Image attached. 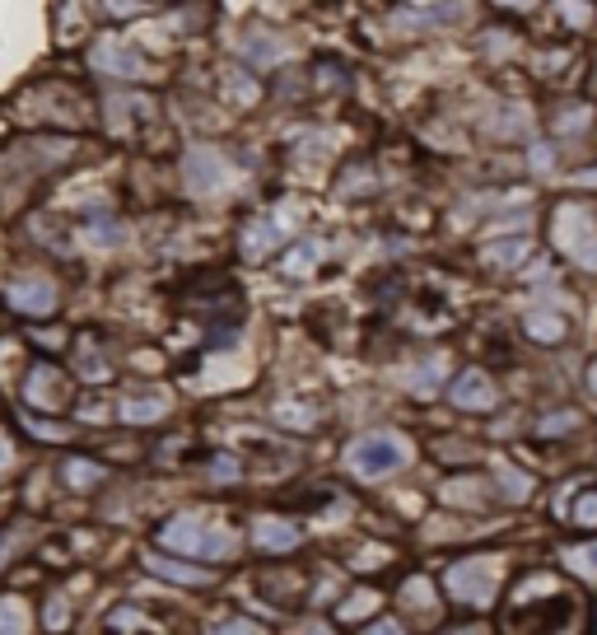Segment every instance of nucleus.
Segmentation results:
<instances>
[{
	"instance_id": "obj_24",
	"label": "nucleus",
	"mask_w": 597,
	"mask_h": 635,
	"mask_svg": "<svg viewBox=\"0 0 597 635\" xmlns=\"http://www.w3.org/2000/svg\"><path fill=\"white\" fill-rule=\"evenodd\" d=\"M402 602L406 608H434V588H430V580L425 575H411L402 584Z\"/></svg>"
},
{
	"instance_id": "obj_38",
	"label": "nucleus",
	"mask_w": 597,
	"mask_h": 635,
	"mask_svg": "<svg viewBox=\"0 0 597 635\" xmlns=\"http://www.w3.org/2000/svg\"><path fill=\"white\" fill-rule=\"evenodd\" d=\"M588 383H593V389H597V365H593V369H588Z\"/></svg>"
},
{
	"instance_id": "obj_22",
	"label": "nucleus",
	"mask_w": 597,
	"mask_h": 635,
	"mask_svg": "<svg viewBox=\"0 0 597 635\" xmlns=\"http://www.w3.org/2000/svg\"><path fill=\"white\" fill-rule=\"evenodd\" d=\"M528 336H537V342H560V336H564V318H556V314H532L528 318Z\"/></svg>"
},
{
	"instance_id": "obj_16",
	"label": "nucleus",
	"mask_w": 597,
	"mask_h": 635,
	"mask_svg": "<svg viewBox=\"0 0 597 635\" xmlns=\"http://www.w3.org/2000/svg\"><path fill=\"white\" fill-rule=\"evenodd\" d=\"M28 631H34V608L24 598L5 594L0 598V635H28Z\"/></svg>"
},
{
	"instance_id": "obj_18",
	"label": "nucleus",
	"mask_w": 597,
	"mask_h": 635,
	"mask_svg": "<svg viewBox=\"0 0 597 635\" xmlns=\"http://www.w3.org/2000/svg\"><path fill=\"white\" fill-rule=\"evenodd\" d=\"M201 635H271L262 622H253V617H239V612H229V617H211L206 626H201Z\"/></svg>"
},
{
	"instance_id": "obj_21",
	"label": "nucleus",
	"mask_w": 597,
	"mask_h": 635,
	"mask_svg": "<svg viewBox=\"0 0 597 635\" xmlns=\"http://www.w3.org/2000/svg\"><path fill=\"white\" fill-rule=\"evenodd\" d=\"M322 257V243H313V239H304V243H294L290 253H285V271L290 276H304V271H313V262Z\"/></svg>"
},
{
	"instance_id": "obj_9",
	"label": "nucleus",
	"mask_w": 597,
	"mask_h": 635,
	"mask_svg": "<svg viewBox=\"0 0 597 635\" xmlns=\"http://www.w3.org/2000/svg\"><path fill=\"white\" fill-rule=\"evenodd\" d=\"M89 66L99 71V75H107V80H145V56L140 52H131L127 42H93V52H89Z\"/></svg>"
},
{
	"instance_id": "obj_29",
	"label": "nucleus",
	"mask_w": 597,
	"mask_h": 635,
	"mask_svg": "<svg viewBox=\"0 0 597 635\" xmlns=\"http://www.w3.org/2000/svg\"><path fill=\"white\" fill-rule=\"evenodd\" d=\"M89 239H93V243H122V225L107 220V215H99V220L89 225Z\"/></svg>"
},
{
	"instance_id": "obj_6",
	"label": "nucleus",
	"mask_w": 597,
	"mask_h": 635,
	"mask_svg": "<svg viewBox=\"0 0 597 635\" xmlns=\"http://www.w3.org/2000/svg\"><path fill=\"white\" fill-rule=\"evenodd\" d=\"M229 178H233V168H229V160H225L219 150L192 145V150L182 154V182H187V192H192V196H215V192H225Z\"/></svg>"
},
{
	"instance_id": "obj_28",
	"label": "nucleus",
	"mask_w": 597,
	"mask_h": 635,
	"mask_svg": "<svg viewBox=\"0 0 597 635\" xmlns=\"http://www.w3.org/2000/svg\"><path fill=\"white\" fill-rule=\"evenodd\" d=\"M570 519L579 523V529H597V495H579Z\"/></svg>"
},
{
	"instance_id": "obj_20",
	"label": "nucleus",
	"mask_w": 597,
	"mask_h": 635,
	"mask_svg": "<svg viewBox=\"0 0 597 635\" xmlns=\"http://www.w3.org/2000/svg\"><path fill=\"white\" fill-rule=\"evenodd\" d=\"M373 608H379V594H373V588H359V594H351L336 608V622H359V617H369Z\"/></svg>"
},
{
	"instance_id": "obj_23",
	"label": "nucleus",
	"mask_w": 597,
	"mask_h": 635,
	"mask_svg": "<svg viewBox=\"0 0 597 635\" xmlns=\"http://www.w3.org/2000/svg\"><path fill=\"white\" fill-rule=\"evenodd\" d=\"M564 566H570L574 575L593 580L597 575V542H588V547H570V551H564Z\"/></svg>"
},
{
	"instance_id": "obj_2",
	"label": "nucleus",
	"mask_w": 597,
	"mask_h": 635,
	"mask_svg": "<svg viewBox=\"0 0 597 635\" xmlns=\"http://www.w3.org/2000/svg\"><path fill=\"white\" fill-rule=\"evenodd\" d=\"M411 462V444H406L402 435H392V430H373V435H359L351 448H345V468H351L355 477H365V482H373V477H388Z\"/></svg>"
},
{
	"instance_id": "obj_35",
	"label": "nucleus",
	"mask_w": 597,
	"mask_h": 635,
	"mask_svg": "<svg viewBox=\"0 0 597 635\" xmlns=\"http://www.w3.org/2000/svg\"><path fill=\"white\" fill-rule=\"evenodd\" d=\"M107 14H117V20H131V14H140V0H103Z\"/></svg>"
},
{
	"instance_id": "obj_33",
	"label": "nucleus",
	"mask_w": 597,
	"mask_h": 635,
	"mask_svg": "<svg viewBox=\"0 0 597 635\" xmlns=\"http://www.w3.org/2000/svg\"><path fill=\"white\" fill-rule=\"evenodd\" d=\"M290 635H341L336 622H294Z\"/></svg>"
},
{
	"instance_id": "obj_37",
	"label": "nucleus",
	"mask_w": 597,
	"mask_h": 635,
	"mask_svg": "<svg viewBox=\"0 0 597 635\" xmlns=\"http://www.w3.org/2000/svg\"><path fill=\"white\" fill-rule=\"evenodd\" d=\"M495 5H509V10H532L537 0H495Z\"/></svg>"
},
{
	"instance_id": "obj_11",
	"label": "nucleus",
	"mask_w": 597,
	"mask_h": 635,
	"mask_svg": "<svg viewBox=\"0 0 597 635\" xmlns=\"http://www.w3.org/2000/svg\"><path fill=\"white\" fill-rule=\"evenodd\" d=\"M164 416H168L164 393H131V397H122V407H117V421H127V426H154V421H164Z\"/></svg>"
},
{
	"instance_id": "obj_39",
	"label": "nucleus",
	"mask_w": 597,
	"mask_h": 635,
	"mask_svg": "<svg viewBox=\"0 0 597 635\" xmlns=\"http://www.w3.org/2000/svg\"><path fill=\"white\" fill-rule=\"evenodd\" d=\"M444 635H471V631H444Z\"/></svg>"
},
{
	"instance_id": "obj_8",
	"label": "nucleus",
	"mask_w": 597,
	"mask_h": 635,
	"mask_svg": "<svg viewBox=\"0 0 597 635\" xmlns=\"http://www.w3.org/2000/svg\"><path fill=\"white\" fill-rule=\"evenodd\" d=\"M247 537H253V547L262 551V556H290V551H298V542H304V529H298L294 519H285V515H257L253 519V529H247Z\"/></svg>"
},
{
	"instance_id": "obj_34",
	"label": "nucleus",
	"mask_w": 597,
	"mask_h": 635,
	"mask_svg": "<svg viewBox=\"0 0 597 635\" xmlns=\"http://www.w3.org/2000/svg\"><path fill=\"white\" fill-rule=\"evenodd\" d=\"M359 635H406V626H402V622H392V617H383V622H369Z\"/></svg>"
},
{
	"instance_id": "obj_15",
	"label": "nucleus",
	"mask_w": 597,
	"mask_h": 635,
	"mask_svg": "<svg viewBox=\"0 0 597 635\" xmlns=\"http://www.w3.org/2000/svg\"><path fill=\"white\" fill-rule=\"evenodd\" d=\"M42 626L52 631V635H61V631H71L75 626V594L71 588H52V594H47V602H42Z\"/></svg>"
},
{
	"instance_id": "obj_10",
	"label": "nucleus",
	"mask_w": 597,
	"mask_h": 635,
	"mask_svg": "<svg viewBox=\"0 0 597 635\" xmlns=\"http://www.w3.org/2000/svg\"><path fill=\"white\" fill-rule=\"evenodd\" d=\"M453 407H462V411H491L495 407V383L481 374V369H467V374L453 379Z\"/></svg>"
},
{
	"instance_id": "obj_7",
	"label": "nucleus",
	"mask_w": 597,
	"mask_h": 635,
	"mask_svg": "<svg viewBox=\"0 0 597 635\" xmlns=\"http://www.w3.org/2000/svg\"><path fill=\"white\" fill-rule=\"evenodd\" d=\"M140 566H145L154 580H168V584H182V588H211L215 584V566L187 561V556H173V551H145Z\"/></svg>"
},
{
	"instance_id": "obj_3",
	"label": "nucleus",
	"mask_w": 597,
	"mask_h": 635,
	"mask_svg": "<svg viewBox=\"0 0 597 635\" xmlns=\"http://www.w3.org/2000/svg\"><path fill=\"white\" fill-rule=\"evenodd\" d=\"M499 588V566L491 556H467V561H453L444 575V594L462 608H491Z\"/></svg>"
},
{
	"instance_id": "obj_5",
	"label": "nucleus",
	"mask_w": 597,
	"mask_h": 635,
	"mask_svg": "<svg viewBox=\"0 0 597 635\" xmlns=\"http://www.w3.org/2000/svg\"><path fill=\"white\" fill-rule=\"evenodd\" d=\"M24 407L42 411H66L71 407V374L56 369L52 360H34L24 374Z\"/></svg>"
},
{
	"instance_id": "obj_32",
	"label": "nucleus",
	"mask_w": 597,
	"mask_h": 635,
	"mask_svg": "<svg viewBox=\"0 0 597 635\" xmlns=\"http://www.w3.org/2000/svg\"><path fill=\"white\" fill-rule=\"evenodd\" d=\"M14 462H20V448H14V435H10V430L0 426V477H5Z\"/></svg>"
},
{
	"instance_id": "obj_19",
	"label": "nucleus",
	"mask_w": 597,
	"mask_h": 635,
	"mask_svg": "<svg viewBox=\"0 0 597 635\" xmlns=\"http://www.w3.org/2000/svg\"><path fill=\"white\" fill-rule=\"evenodd\" d=\"M38 537V529H34V523H10V529L5 533H0V570H5L10 561H20V547H24V542H34Z\"/></svg>"
},
{
	"instance_id": "obj_36",
	"label": "nucleus",
	"mask_w": 597,
	"mask_h": 635,
	"mask_svg": "<svg viewBox=\"0 0 597 635\" xmlns=\"http://www.w3.org/2000/svg\"><path fill=\"white\" fill-rule=\"evenodd\" d=\"M434 374H439V365H425V369H420V374H416V393H430V389H434Z\"/></svg>"
},
{
	"instance_id": "obj_31",
	"label": "nucleus",
	"mask_w": 597,
	"mask_h": 635,
	"mask_svg": "<svg viewBox=\"0 0 597 635\" xmlns=\"http://www.w3.org/2000/svg\"><path fill=\"white\" fill-rule=\"evenodd\" d=\"M211 482H239V458L219 454V458L211 462Z\"/></svg>"
},
{
	"instance_id": "obj_13",
	"label": "nucleus",
	"mask_w": 597,
	"mask_h": 635,
	"mask_svg": "<svg viewBox=\"0 0 597 635\" xmlns=\"http://www.w3.org/2000/svg\"><path fill=\"white\" fill-rule=\"evenodd\" d=\"M276 243H280V225H276V215H262V220H253L243 229V257H271L276 253Z\"/></svg>"
},
{
	"instance_id": "obj_30",
	"label": "nucleus",
	"mask_w": 597,
	"mask_h": 635,
	"mask_svg": "<svg viewBox=\"0 0 597 635\" xmlns=\"http://www.w3.org/2000/svg\"><path fill=\"white\" fill-rule=\"evenodd\" d=\"M28 430H34L38 440H47V444H61V440H66V426H52V421H42V416H28Z\"/></svg>"
},
{
	"instance_id": "obj_14",
	"label": "nucleus",
	"mask_w": 597,
	"mask_h": 635,
	"mask_svg": "<svg viewBox=\"0 0 597 635\" xmlns=\"http://www.w3.org/2000/svg\"><path fill=\"white\" fill-rule=\"evenodd\" d=\"M103 626H107V635H145L154 626V617L145 608H136V602H117V608H107Z\"/></svg>"
},
{
	"instance_id": "obj_25",
	"label": "nucleus",
	"mask_w": 597,
	"mask_h": 635,
	"mask_svg": "<svg viewBox=\"0 0 597 635\" xmlns=\"http://www.w3.org/2000/svg\"><path fill=\"white\" fill-rule=\"evenodd\" d=\"M528 257V239H513V243H495L485 247V262H495V267H513V262Z\"/></svg>"
},
{
	"instance_id": "obj_17",
	"label": "nucleus",
	"mask_w": 597,
	"mask_h": 635,
	"mask_svg": "<svg viewBox=\"0 0 597 635\" xmlns=\"http://www.w3.org/2000/svg\"><path fill=\"white\" fill-rule=\"evenodd\" d=\"M75 374H80L85 383L113 379V369H107V355L99 351V342H80V355H75Z\"/></svg>"
},
{
	"instance_id": "obj_12",
	"label": "nucleus",
	"mask_w": 597,
	"mask_h": 635,
	"mask_svg": "<svg viewBox=\"0 0 597 635\" xmlns=\"http://www.w3.org/2000/svg\"><path fill=\"white\" fill-rule=\"evenodd\" d=\"M61 482H66L71 491L89 495V491H99L107 482V468L103 462H93V458H66L61 462Z\"/></svg>"
},
{
	"instance_id": "obj_1",
	"label": "nucleus",
	"mask_w": 597,
	"mask_h": 635,
	"mask_svg": "<svg viewBox=\"0 0 597 635\" xmlns=\"http://www.w3.org/2000/svg\"><path fill=\"white\" fill-rule=\"evenodd\" d=\"M160 547L201 566H225L239 556V529L211 509H182L160 529Z\"/></svg>"
},
{
	"instance_id": "obj_26",
	"label": "nucleus",
	"mask_w": 597,
	"mask_h": 635,
	"mask_svg": "<svg viewBox=\"0 0 597 635\" xmlns=\"http://www.w3.org/2000/svg\"><path fill=\"white\" fill-rule=\"evenodd\" d=\"M247 56H253L257 66H271V61L280 56L276 38H271V34H257V28H253V34H247Z\"/></svg>"
},
{
	"instance_id": "obj_27",
	"label": "nucleus",
	"mask_w": 597,
	"mask_h": 635,
	"mask_svg": "<svg viewBox=\"0 0 597 635\" xmlns=\"http://www.w3.org/2000/svg\"><path fill=\"white\" fill-rule=\"evenodd\" d=\"M574 426H579V411H556L537 426V435H564V430H574Z\"/></svg>"
},
{
	"instance_id": "obj_4",
	"label": "nucleus",
	"mask_w": 597,
	"mask_h": 635,
	"mask_svg": "<svg viewBox=\"0 0 597 635\" xmlns=\"http://www.w3.org/2000/svg\"><path fill=\"white\" fill-rule=\"evenodd\" d=\"M0 300H5V308H14L20 318H52L61 308V290L47 271H20L0 285Z\"/></svg>"
}]
</instances>
